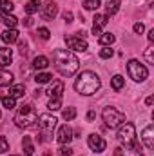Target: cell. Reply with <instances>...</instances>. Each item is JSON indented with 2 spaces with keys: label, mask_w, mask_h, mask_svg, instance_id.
<instances>
[{
  "label": "cell",
  "mask_w": 154,
  "mask_h": 156,
  "mask_svg": "<svg viewBox=\"0 0 154 156\" xmlns=\"http://www.w3.org/2000/svg\"><path fill=\"white\" fill-rule=\"evenodd\" d=\"M53 62H54L56 71L62 76H73L80 67V60L67 49H54L53 51Z\"/></svg>",
  "instance_id": "1"
},
{
  "label": "cell",
  "mask_w": 154,
  "mask_h": 156,
  "mask_svg": "<svg viewBox=\"0 0 154 156\" xmlns=\"http://www.w3.org/2000/svg\"><path fill=\"white\" fill-rule=\"evenodd\" d=\"M100 85H102L100 76H98L96 73H93V71H83V73L76 78V82H75V89H76V93L83 94V96H91V94H94V93L100 89Z\"/></svg>",
  "instance_id": "2"
},
{
  "label": "cell",
  "mask_w": 154,
  "mask_h": 156,
  "mask_svg": "<svg viewBox=\"0 0 154 156\" xmlns=\"http://www.w3.org/2000/svg\"><path fill=\"white\" fill-rule=\"evenodd\" d=\"M37 120H38V136H40L38 142L45 144V142H49L53 138V131H54L58 120L53 115H40Z\"/></svg>",
  "instance_id": "3"
},
{
  "label": "cell",
  "mask_w": 154,
  "mask_h": 156,
  "mask_svg": "<svg viewBox=\"0 0 154 156\" xmlns=\"http://www.w3.org/2000/svg\"><path fill=\"white\" fill-rule=\"evenodd\" d=\"M37 118H38L37 109L27 104V105H22V107L18 109V113H16V116H15V123H16V127H20V129H29V127L35 125Z\"/></svg>",
  "instance_id": "4"
},
{
  "label": "cell",
  "mask_w": 154,
  "mask_h": 156,
  "mask_svg": "<svg viewBox=\"0 0 154 156\" xmlns=\"http://www.w3.org/2000/svg\"><path fill=\"white\" fill-rule=\"evenodd\" d=\"M118 138L123 142L125 149H132L134 142H136V127L131 122H123L118 129Z\"/></svg>",
  "instance_id": "5"
},
{
  "label": "cell",
  "mask_w": 154,
  "mask_h": 156,
  "mask_svg": "<svg viewBox=\"0 0 154 156\" xmlns=\"http://www.w3.org/2000/svg\"><path fill=\"white\" fill-rule=\"evenodd\" d=\"M102 118H103L105 125H107V127H111V129L120 127V125L125 122V115H123L121 111L114 109V107H105V109L102 111Z\"/></svg>",
  "instance_id": "6"
},
{
  "label": "cell",
  "mask_w": 154,
  "mask_h": 156,
  "mask_svg": "<svg viewBox=\"0 0 154 156\" xmlns=\"http://www.w3.org/2000/svg\"><path fill=\"white\" fill-rule=\"evenodd\" d=\"M127 73H129V76L132 78L134 82H143L145 78L149 76L147 67H145L143 64H140L138 60H129V64H127Z\"/></svg>",
  "instance_id": "7"
},
{
  "label": "cell",
  "mask_w": 154,
  "mask_h": 156,
  "mask_svg": "<svg viewBox=\"0 0 154 156\" xmlns=\"http://www.w3.org/2000/svg\"><path fill=\"white\" fill-rule=\"evenodd\" d=\"M65 44H67V47H69V49L78 51V53H85V51L89 49L87 40L80 38V37H76V35H73V37H65Z\"/></svg>",
  "instance_id": "8"
},
{
  "label": "cell",
  "mask_w": 154,
  "mask_h": 156,
  "mask_svg": "<svg viewBox=\"0 0 154 156\" xmlns=\"http://www.w3.org/2000/svg\"><path fill=\"white\" fill-rule=\"evenodd\" d=\"M58 15V5L54 0H45V4L42 5V18L44 20H53Z\"/></svg>",
  "instance_id": "9"
},
{
  "label": "cell",
  "mask_w": 154,
  "mask_h": 156,
  "mask_svg": "<svg viewBox=\"0 0 154 156\" xmlns=\"http://www.w3.org/2000/svg\"><path fill=\"white\" fill-rule=\"evenodd\" d=\"M87 145H89L94 153H102V151H105L107 142H105L100 134H89V138H87Z\"/></svg>",
  "instance_id": "10"
},
{
  "label": "cell",
  "mask_w": 154,
  "mask_h": 156,
  "mask_svg": "<svg viewBox=\"0 0 154 156\" xmlns=\"http://www.w3.org/2000/svg\"><path fill=\"white\" fill-rule=\"evenodd\" d=\"M73 138H75V136H73V129H71L69 125H62V127L58 129V133H56V140H58L62 145H67Z\"/></svg>",
  "instance_id": "11"
},
{
  "label": "cell",
  "mask_w": 154,
  "mask_h": 156,
  "mask_svg": "<svg viewBox=\"0 0 154 156\" xmlns=\"http://www.w3.org/2000/svg\"><path fill=\"white\" fill-rule=\"evenodd\" d=\"M142 140H143V145L151 151L154 149V125L152 123H149L145 129H143V133H142Z\"/></svg>",
  "instance_id": "12"
},
{
  "label": "cell",
  "mask_w": 154,
  "mask_h": 156,
  "mask_svg": "<svg viewBox=\"0 0 154 156\" xmlns=\"http://www.w3.org/2000/svg\"><path fill=\"white\" fill-rule=\"evenodd\" d=\"M45 93H47L49 98H62V93H64V82H62V80H54V82L49 85V89H47Z\"/></svg>",
  "instance_id": "13"
},
{
  "label": "cell",
  "mask_w": 154,
  "mask_h": 156,
  "mask_svg": "<svg viewBox=\"0 0 154 156\" xmlns=\"http://www.w3.org/2000/svg\"><path fill=\"white\" fill-rule=\"evenodd\" d=\"M93 20H94V24H93V35H94V37H96V35L100 37V35H102V27L107 26V22H109V20H107V15H94Z\"/></svg>",
  "instance_id": "14"
},
{
  "label": "cell",
  "mask_w": 154,
  "mask_h": 156,
  "mask_svg": "<svg viewBox=\"0 0 154 156\" xmlns=\"http://www.w3.org/2000/svg\"><path fill=\"white\" fill-rule=\"evenodd\" d=\"M0 22H2V24H5L9 29H15V27H16V24H18V18L0 9Z\"/></svg>",
  "instance_id": "15"
},
{
  "label": "cell",
  "mask_w": 154,
  "mask_h": 156,
  "mask_svg": "<svg viewBox=\"0 0 154 156\" xmlns=\"http://www.w3.org/2000/svg\"><path fill=\"white\" fill-rule=\"evenodd\" d=\"M13 62V51L9 47H0V67H7Z\"/></svg>",
  "instance_id": "16"
},
{
  "label": "cell",
  "mask_w": 154,
  "mask_h": 156,
  "mask_svg": "<svg viewBox=\"0 0 154 156\" xmlns=\"http://www.w3.org/2000/svg\"><path fill=\"white\" fill-rule=\"evenodd\" d=\"M22 149H24V154L26 156L35 154V145H33V138H31V136H24V140H22Z\"/></svg>",
  "instance_id": "17"
},
{
  "label": "cell",
  "mask_w": 154,
  "mask_h": 156,
  "mask_svg": "<svg viewBox=\"0 0 154 156\" xmlns=\"http://www.w3.org/2000/svg\"><path fill=\"white\" fill-rule=\"evenodd\" d=\"M2 40L5 42V44H15L16 40H18V31L16 29H5L4 33H2Z\"/></svg>",
  "instance_id": "18"
},
{
  "label": "cell",
  "mask_w": 154,
  "mask_h": 156,
  "mask_svg": "<svg viewBox=\"0 0 154 156\" xmlns=\"http://www.w3.org/2000/svg\"><path fill=\"white\" fill-rule=\"evenodd\" d=\"M24 94H26V85H24V83L11 85V89H9V96H13V98H20V96H24Z\"/></svg>",
  "instance_id": "19"
},
{
  "label": "cell",
  "mask_w": 154,
  "mask_h": 156,
  "mask_svg": "<svg viewBox=\"0 0 154 156\" xmlns=\"http://www.w3.org/2000/svg\"><path fill=\"white\" fill-rule=\"evenodd\" d=\"M42 7V2L40 0H29L27 4H26V13L31 16V15H35V13H38V9Z\"/></svg>",
  "instance_id": "20"
},
{
  "label": "cell",
  "mask_w": 154,
  "mask_h": 156,
  "mask_svg": "<svg viewBox=\"0 0 154 156\" xmlns=\"http://www.w3.org/2000/svg\"><path fill=\"white\" fill-rule=\"evenodd\" d=\"M47 66H49V58L47 56H44V55L35 56V60H33V67L35 69H45Z\"/></svg>",
  "instance_id": "21"
},
{
  "label": "cell",
  "mask_w": 154,
  "mask_h": 156,
  "mask_svg": "<svg viewBox=\"0 0 154 156\" xmlns=\"http://www.w3.org/2000/svg\"><path fill=\"white\" fill-rule=\"evenodd\" d=\"M120 5H121L120 0H109V2L105 4V11H107V15H116V13L120 11Z\"/></svg>",
  "instance_id": "22"
},
{
  "label": "cell",
  "mask_w": 154,
  "mask_h": 156,
  "mask_svg": "<svg viewBox=\"0 0 154 156\" xmlns=\"http://www.w3.org/2000/svg\"><path fill=\"white\" fill-rule=\"evenodd\" d=\"M13 83V75L9 71H4L0 69V87H5V85H11Z\"/></svg>",
  "instance_id": "23"
},
{
  "label": "cell",
  "mask_w": 154,
  "mask_h": 156,
  "mask_svg": "<svg viewBox=\"0 0 154 156\" xmlns=\"http://www.w3.org/2000/svg\"><path fill=\"white\" fill-rule=\"evenodd\" d=\"M114 35L113 33H102L100 37H98V44L100 45H111V44H114Z\"/></svg>",
  "instance_id": "24"
},
{
  "label": "cell",
  "mask_w": 154,
  "mask_h": 156,
  "mask_svg": "<svg viewBox=\"0 0 154 156\" xmlns=\"http://www.w3.org/2000/svg\"><path fill=\"white\" fill-rule=\"evenodd\" d=\"M111 85H113L114 91H121V87L125 85V78L120 76V75H114V76L111 78Z\"/></svg>",
  "instance_id": "25"
},
{
  "label": "cell",
  "mask_w": 154,
  "mask_h": 156,
  "mask_svg": "<svg viewBox=\"0 0 154 156\" xmlns=\"http://www.w3.org/2000/svg\"><path fill=\"white\" fill-rule=\"evenodd\" d=\"M51 78H53V75H51V73H38V75L35 76V82H37L38 85H42V83L51 82Z\"/></svg>",
  "instance_id": "26"
},
{
  "label": "cell",
  "mask_w": 154,
  "mask_h": 156,
  "mask_svg": "<svg viewBox=\"0 0 154 156\" xmlns=\"http://www.w3.org/2000/svg\"><path fill=\"white\" fill-rule=\"evenodd\" d=\"M2 105H4L5 109H15V107H16V98H13V96H4V98H2Z\"/></svg>",
  "instance_id": "27"
},
{
  "label": "cell",
  "mask_w": 154,
  "mask_h": 156,
  "mask_svg": "<svg viewBox=\"0 0 154 156\" xmlns=\"http://www.w3.org/2000/svg\"><path fill=\"white\" fill-rule=\"evenodd\" d=\"M47 109H49V111H58V109H62V98H51L49 104H47Z\"/></svg>",
  "instance_id": "28"
},
{
  "label": "cell",
  "mask_w": 154,
  "mask_h": 156,
  "mask_svg": "<svg viewBox=\"0 0 154 156\" xmlns=\"http://www.w3.org/2000/svg\"><path fill=\"white\" fill-rule=\"evenodd\" d=\"M100 5H102L100 0H83V7L89 9V11H96Z\"/></svg>",
  "instance_id": "29"
},
{
  "label": "cell",
  "mask_w": 154,
  "mask_h": 156,
  "mask_svg": "<svg viewBox=\"0 0 154 156\" xmlns=\"http://www.w3.org/2000/svg\"><path fill=\"white\" fill-rule=\"evenodd\" d=\"M62 116H64V120L71 122V120H75V116H76V109L75 107H67V109H64Z\"/></svg>",
  "instance_id": "30"
},
{
  "label": "cell",
  "mask_w": 154,
  "mask_h": 156,
  "mask_svg": "<svg viewBox=\"0 0 154 156\" xmlns=\"http://www.w3.org/2000/svg\"><path fill=\"white\" fill-rule=\"evenodd\" d=\"M114 55V51L111 49V45H103V49L100 51V58H111Z\"/></svg>",
  "instance_id": "31"
},
{
  "label": "cell",
  "mask_w": 154,
  "mask_h": 156,
  "mask_svg": "<svg viewBox=\"0 0 154 156\" xmlns=\"http://www.w3.org/2000/svg\"><path fill=\"white\" fill-rule=\"evenodd\" d=\"M152 51H154L152 45H149V47L145 49V60H147V64H151V66L154 64V55H152Z\"/></svg>",
  "instance_id": "32"
},
{
  "label": "cell",
  "mask_w": 154,
  "mask_h": 156,
  "mask_svg": "<svg viewBox=\"0 0 154 156\" xmlns=\"http://www.w3.org/2000/svg\"><path fill=\"white\" fill-rule=\"evenodd\" d=\"M58 154L60 156H73V149H71L69 145H62V147L58 149Z\"/></svg>",
  "instance_id": "33"
},
{
  "label": "cell",
  "mask_w": 154,
  "mask_h": 156,
  "mask_svg": "<svg viewBox=\"0 0 154 156\" xmlns=\"http://www.w3.org/2000/svg\"><path fill=\"white\" fill-rule=\"evenodd\" d=\"M13 7H15V5H13L9 0H0V9H2V11H13Z\"/></svg>",
  "instance_id": "34"
},
{
  "label": "cell",
  "mask_w": 154,
  "mask_h": 156,
  "mask_svg": "<svg viewBox=\"0 0 154 156\" xmlns=\"http://www.w3.org/2000/svg\"><path fill=\"white\" fill-rule=\"evenodd\" d=\"M7 151H9V144H7V140L4 136H0V154H4Z\"/></svg>",
  "instance_id": "35"
},
{
  "label": "cell",
  "mask_w": 154,
  "mask_h": 156,
  "mask_svg": "<svg viewBox=\"0 0 154 156\" xmlns=\"http://www.w3.org/2000/svg\"><path fill=\"white\" fill-rule=\"evenodd\" d=\"M38 37L42 40H49L51 33H49V29H47V27H40V29H38Z\"/></svg>",
  "instance_id": "36"
},
{
  "label": "cell",
  "mask_w": 154,
  "mask_h": 156,
  "mask_svg": "<svg viewBox=\"0 0 154 156\" xmlns=\"http://www.w3.org/2000/svg\"><path fill=\"white\" fill-rule=\"evenodd\" d=\"M132 29H134V33H136V35H142V33H143V29H145V26H143L142 22H136Z\"/></svg>",
  "instance_id": "37"
},
{
  "label": "cell",
  "mask_w": 154,
  "mask_h": 156,
  "mask_svg": "<svg viewBox=\"0 0 154 156\" xmlns=\"http://www.w3.org/2000/svg\"><path fill=\"white\" fill-rule=\"evenodd\" d=\"M64 20H65L67 24H71V22H73V13H71V11H65V13H64Z\"/></svg>",
  "instance_id": "38"
},
{
  "label": "cell",
  "mask_w": 154,
  "mask_h": 156,
  "mask_svg": "<svg viewBox=\"0 0 154 156\" xmlns=\"http://www.w3.org/2000/svg\"><path fill=\"white\" fill-rule=\"evenodd\" d=\"M24 26H26V27H31V26H33V18H31V16H26V18H24Z\"/></svg>",
  "instance_id": "39"
},
{
  "label": "cell",
  "mask_w": 154,
  "mask_h": 156,
  "mask_svg": "<svg viewBox=\"0 0 154 156\" xmlns=\"http://www.w3.org/2000/svg\"><path fill=\"white\" fill-rule=\"evenodd\" d=\"M20 53H22V55L27 53V44H26V42H20Z\"/></svg>",
  "instance_id": "40"
},
{
  "label": "cell",
  "mask_w": 154,
  "mask_h": 156,
  "mask_svg": "<svg viewBox=\"0 0 154 156\" xmlns=\"http://www.w3.org/2000/svg\"><path fill=\"white\" fill-rule=\"evenodd\" d=\"M114 156H123V149H121V147H116L114 149Z\"/></svg>",
  "instance_id": "41"
},
{
  "label": "cell",
  "mask_w": 154,
  "mask_h": 156,
  "mask_svg": "<svg viewBox=\"0 0 154 156\" xmlns=\"http://www.w3.org/2000/svg\"><path fill=\"white\" fill-rule=\"evenodd\" d=\"M145 104H147V105H152L154 104V96H149V98L145 100Z\"/></svg>",
  "instance_id": "42"
},
{
  "label": "cell",
  "mask_w": 154,
  "mask_h": 156,
  "mask_svg": "<svg viewBox=\"0 0 154 156\" xmlns=\"http://www.w3.org/2000/svg\"><path fill=\"white\" fill-rule=\"evenodd\" d=\"M149 42H154V29L149 31Z\"/></svg>",
  "instance_id": "43"
},
{
  "label": "cell",
  "mask_w": 154,
  "mask_h": 156,
  "mask_svg": "<svg viewBox=\"0 0 154 156\" xmlns=\"http://www.w3.org/2000/svg\"><path fill=\"white\" fill-rule=\"evenodd\" d=\"M87 120H89V122H91V120H94V113H93V111L87 115Z\"/></svg>",
  "instance_id": "44"
},
{
  "label": "cell",
  "mask_w": 154,
  "mask_h": 156,
  "mask_svg": "<svg viewBox=\"0 0 154 156\" xmlns=\"http://www.w3.org/2000/svg\"><path fill=\"white\" fill-rule=\"evenodd\" d=\"M40 94H42V91H40V89H37V91H35V98H38Z\"/></svg>",
  "instance_id": "45"
},
{
  "label": "cell",
  "mask_w": 154,
  "mask_h": 156,
  "mask_svg": "<svg viewBox=\"0 0 154 156\" xmlns=\"http://www.w3.org/2000/svg\"><path fill=\"white\" fill-rule=\"evenodd\" d=\"M0 118H2V113H0Z\"/></svg>",
  "instance_id": "46"
},
{
  "label": "cell",
  "mask_w": 154,
  "mask_h": 156,
  "mask_svg": "<svg viewBox=\"0 0 154 156\" xmlns=\"http://www.w3.org/2000/svg\"><path fill=\"white\" fill-rule=\"evenodd\" d=\"M138 156H142V154H138Z\"/></svg>",
  "instance_id": "47"
}]
</instances>
